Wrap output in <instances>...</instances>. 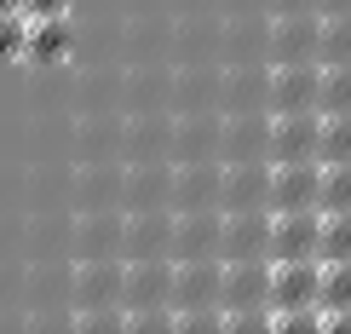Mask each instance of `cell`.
<instances>
[{
	"label": "cell",
	"instance_id": "cell-1",
	"mask_svg": "<svg viewBox=\"0 0 351 334\" xmlns=\"http://www.w3.org/2000/svg\"><path fill=\"white\" fill-rule=\"evenodd\" d=\"M317 283H323L317 259H282V265H271V283H265L271 329H317Z\"/></svg>",
	"mask_w": 351,
	"mask_h": 334
},
{
	"label": "cell",
	"instance_id": "cell-2",
	"mask_svg": "<svg viewBox=\"0 0 351 334\" xmlns=\"http://www.w3.org/2000/svg\"><path fill=\"white\" fill-rule=\"evenodd\" d=\"M219 277V259H173V329H225Z\"/></svg>",
	"mask_w": 351,
	"mask_h": 334
},
{
	"label": "cell",
	"instance_id": "cell-3",
	"mask_svg": "<svg viewBox=\"0 0 351 334\" xmlns=\"http://www.w3.org/2000/svg\"><path fill=\"white\" fill-rule=\"evenodd\" d=\"M121 306L133 329H173V265L167 259H127L121 265Z\"/></svg>",
	"mask_w": 351,
	"mask_h": 334
},
{
	"label": "cell",
	"instance_id": "cell-4",
	"mask_svg": "<svg viewBox=\"0 0 351 334\" xmlns=\"http://www.w3.org/2000/svg\"><path fill=\"white\" fill-rule=\"evenodd\" d=\"M265 283H271V259H230V265H225V277H219V311H225V329H271Z\"/></svg>",
	"mask_w": 351,
	"mask_h": 334
},
{
	"label": "cell",
	"instance_id": "cell-5",
	"mask_svg": "<svg viewBox=\"0 0 351 334\" xmlns=\"http://www.w3.org/2000/svg\"><path fill=\"white\" fill-rule=\"evenodd\" d=\"M317 150H323V110L271 115V139H265L271 162H317Z\"/></svg>",
	"mask_w": 351,
	"mask_h": 334
},
{
	"label": "cell",
	"instance_id": "cell-6",
	"mask_svg": "<svg viewBox=\"0 0 351 334\" xmlns=\"http://www.w3.org/2000/svg\"><path fill=\"white\" fill-rule=\"evenodd\" d=\"M323 93V64H271L265 69V110L288 115V110H317Z\"/></svg>",
	"mask_w": 351,
	"mask_h": 334
},
{
	"label": "cell",
	"instance_id": "cell-7",
	"mask_svg": "<svg viewBox=\"0 0 351 334\" xmlns=\"http://www.w3.org/2000/svg\"><path fill=\"white\" fill-rule=\"evenodd\" d=\"M317 40H323V18L317 12H276L265 58L271 64H317Z\"/></svg>",
	"mask_w": 351,
	"mask_h": 334
},
{
	"label": "cell",
	"instance_id": "cell-8",
	"mask_svg": "<svg viewBox=\"0 0 351 334\" xmlns=\"http://www.w3.org/2000/svg\"><path fill=\"white\" fill-rule=\"evenodd\" d=\"M323 162H271V213H317Z\"/></svg>",
	"mask_w": 351,
	"mask_h": 334
},
{
	"label": "cell",
	"instance_id": "cell-9",
	"mask_svg": "<svg viewBox=\"0 0 351 334\" xmlns=\"http://www.w3.org/2000/svg\"><path fill=\"white\" fill-rule=\"evenodd\" d=\"M247 208H271V162H225L219 173V213H247Z\"/></svg>",
	"mask_w": 351,
	"mask_h": 334
},
{
	"label": "cell",
	"instance_id": "cell-10",
	"mask_svg": "<svg viewBox=\"0 0 351 334\" xmlns=\"http://www.w3.org/2000/svg\"><path fill=\"white\" fill-rule=\"evenodd\" d=\"M265 242H271V208L225 213V225H219V265H230V259H265Z\"/></svg>",
	"mask_w": 351,
	"mask_h": 334
},
{
	"label": "cell",
	"instance_id": "cell-11",
	"mask_svg": "<svg viewBox=\"0 0 351 334\" xmlns=\"http://www.w3.org/2000/svg\"><path fill=\"white\" fill-rule=\"evenodd\" d=\"M317 237H323V213H271V242L265 259H317Z\"/></svg>",
	"mask_w": 351,
	"mask_h": 334
},
{
	"label": "cell",
	"instance_id": "cell-12",
	"mask_svg": "<svg viewBox=\"0 0 351 334\" xmlns=\"http://www.w3.org/2000/svg\"><path fill=\"white\" fill-rule=\"evenodd\" d=\"M265 139L271 110H230V121H219V162H254V156H265Z\"/></svg>",
	"mask_w": 351,
	"mask_h": 334
},
{
	"label": "cell",
	"instance_id": "cell-13",
	"mask_svg": "<svg viewBox=\"0 0 351 334\" xmlns=\"http://www.w3.org/2000/svg\"><path fill=\"white\" fill-rule=\"evenodd\" d=\"M219 225H225L219 208L179 213L173 219V259H219Z\"/></svg>",
	"mask_w": 351,
	"mask_h": 334
},
{
	"label": "cell",
	"instance_id": "cell-14",
	"mask_svg": "<svg viewBox=\"0 0 351 334\" xmlns=\"http://www.w3.org/2000/svg\"><path fill=\"white\" fill-rule=\"evenodd\" d=\"M219 173H225V162H208V156H202L196 167H179L173 173V202L167 208L173 213H196V208H219Z\"/></svg>",
	"mask_w": 351,
	"mask_h": 334
},
{
	"label": "cell",
	"instance_id": "cell-15",
	"mask_svg": "<svg viewBox=\"0 0 351 334\" xmlns=\"http://www.w3.org/2000/svg\"><path fill=\"white\" fill-rule=\"evenodd\" d=\"M121 242H127V259H167L173 254V219L162 208H138L121 225Z\"/></svg>",
	"mask_w": 351,
	"mask_h": 334
},
{
	"label": "cell",
	"instance_id": "cell-16",
	"mask_svg": "<svg viewBox=\"0 0 351 334\" xmlns=\"http://www.w3.org/2000/svg\"><path fill=\"white\" fill-rule=\"evenodd\" d=\"M75 47V29H69V12H52V18H29V40H23V58L35 64H58Z\"/></svg>",
	"mask_w": 351,
	"mask_h": 334
},
{
	"label": "cell",
	"instance_id": "cell-17",
	"mask_svg": "<svg viewBox=\"0 0 351 334\" xmlns=\"http://www.w3.org/2000/svg\"><path fill=\"white\" fill-rule=\"evenodd\" d=\"M317 64H351V12H323Z\"/></svg>",
	"mask_w": 351,
	"mask_h": 334
},
{
	"label": "cell",
	"instance_id": "cell-18",
	"mask_svg": "<svg viewBox=\"0 0 351 334\" xmlns=\"http://www.w3.org/2000/svg\"><path fill=\"white\" fill-rule=\"evenodd\" d=\"M351 259V213H323V237H317V265H340Z\"/></svg>",
	"mask_w": 351,
	"mask_h": 334
},
{
	"label": "cell",
	"instance_id": "cell-19",
	"mask_svg": "<svg viewBox=\"0 0 351 334\" xmlns=\"http://www.w3.org/2000/svg\"><path fill=\"white\" fill-rule=\"evenodd\" d=\"M127 202H133V213L138 208H167L173 202V173H133V179H127Z\"/></svg>",
	"mask_w": 351,
	"mask_h": 334
},
{
	"label": "cell",
	"instance_id": "cell-20",
	"mask_svg": "<svg viewBox=\"0 0 351 334\" xmlns=\"http://www.w3.org/2000/svg\"><path fill=\"white\" fill-rule=\"evenodd\" d=\"M317 213H351V162H323V196Z\"/></svg>",
	"mask_w": 351,
	"mask_h": 334
},
{
	"label": "cell",
	"instance_id": "cell-21",
	"mask_svg": "<svg viewBox=\"0 0 351 334\" xmlns=\"http://www.w3.org/2000/svg\"><path fill=\"white\" fill-rule=\"evenodd\" d=\"M317 311H351V259L323 265V283H317Z\"/></svg>",
	"mask_w": 351,
	"mask_h": 334
},
{
	"label": "cell",
	"instance_id": "cell-22",
	"mask_svg": "<svg viewBox=\"0 0 351 334\" xmlns=\"http://www.w3.org/2000/svg\"><path fill=\"white\" fill-rule=\"evenodd\" d=\"M317 110H323V115L351 110V64H323V93H317Z\"/></svg>",
	"mask_w": 351,
	"mask_h": 334
},
{
	"label": "cell",
	"instance_id": "cell-23",
	"mask_svg": "<svg viewBox=\"0 0 351 334\" xmlns=\"http://www.w3.org/2000/svg\"><path fill=\"white\" fill-rule=\"evenodd\" d=\"M317 162H351V110L323 115V150H317Z\"/></svg>",
	"mask_w": 351,
	"mask_h": 334
},
{
	"label": "cell",
	"instance_id": "cell-24",
	"mask_svg": "<svg viewBox=\"0 0 351 334\" xmlns=\"http://www.w3.org/2000/svg\"><path fill=\"white\" fill-rule=\"evenodd\" d=\"M23 40H29V18L23 12H0V58H23Z\"/></svg>",
	"mask_w": 351,
	"mask_h": 334
},
{
	"label": "cell",
	"instance_id": "cell-25",
	"mask_svg": "<svg viewBox=\"0 0 351 334\" xmlns=\"http://www.w3.org/2000/svg\"><path fill=\"white\" fill-rule=\"evenodd\" d=\"M52 12H69V0H23V18H52Z\"/></svg>",
	"mask_w": 351,
	"mask_h": 334
},
{
	"label": "cell",
	"instance_id": "cell-26",
	"mask_svg": "<svg viewBox=\"0 0 351 334\" xmlns=\"http://www.w3.org/2000/svg\"><path fill=\"white\" fill-rule=\"evenodd\" d=\"M317 12H351V0H317Z\"/></svg>",
	"mask_w": 351,
	"mask_h": 334
},
{
	"label": "cell",
	"instance_id": "cell-27",
	"mask_svg": "<svg viewBox=\"0 0 351 334\" xmlns=\"http://www.w3.org/2000/svg\"><path fill=\"white\" fill-rule=\"evenodd\" d=\"M0 12H23V0H0Z\"/></svg>",
	"mask_w": 351,
	"mask_h": 334
}]
</instances>
